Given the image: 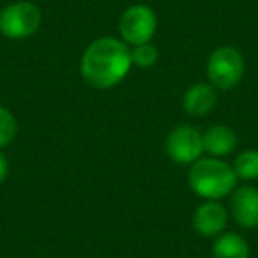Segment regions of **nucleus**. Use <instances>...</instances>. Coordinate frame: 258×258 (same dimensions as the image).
Instances as JSON below:
<instances>
[{"instance_id":"f257e3e1","label":"nucleus","mask_w":258,"mask_h":258,"mask_svg":"<svg viewBox=\"0 0 258 258\" xmlns=\"http://www.w3.org/2000/svg\"><path fill=\"white\" fill-rule=\"evenodd\" d=\"M131 66V50L124 41L99 37L85 50L80 71L87 85L104 90L118 85L127 76Z\"/></svg>"},{"instance_id":"f03ea898","label":"nucleus","mask_w":258,"mask_h":258,"mask_svg":"<svg viewBox=\"0 0 258 258\" xmlns=\"http://www.w3.org/2000/svg\"><path fill=\"white\" fill-rule=\"evenodd\" d=\"M189 186L198 197L205 200H219L237 187V175L233 166L218 158H200L187 173Z\"/></svg>"},{"instance_id":"7ed1b4c3","label":"nucleus","mask_w":258,"mask_h":258,"mask_svg":"<svg viewBox=\"0 0 258 258\" xmlns=\"http://www.w3.org/2000/svg\"><path fill=\"white\" fill-rule=\"evenodd\" d=\"M244 58L239 50L221 46L214 50L207 62V76L211 85L221 90H230L239 85L244 76Z\"/></svg>"},{"instance_id":"20e7f679","label":"nucleus","mask_w":258,"mask_h":258,"mask_svg":"<svg viewBox=\"0 0 258 258\" xmlns=\"http://www.w3.org/2000/svg\"><path fill=\"white\" fill-rule=\"evenodd\" d=\"M43 16L32 2H15L0 11V34L9 39H25L39 30Z\"/></svg>"},{"instance_id":"39448f33","label":"nucleus","mask_w":258,"mask_h":258,"mask_svg":"<svg viewBox=\"0 0 258 258\" xmlns=\"http://www.w3.org/2000/svg\"><path fill=\"white\" fill-rule=\"evenodd\" d=\"M158 29V18L152 8L145 4H135L127 8L120 16L118 30L125 44H145L151 43Z\"/></svg>"},{"instance_id":"423d86ee","label":"nucleus","mask_w":258,"mask_h":258,"mask_svg":"<svg viewBox=\"0 0 258 258\" xmlns=\"http://www.w3.org/2000/svg\"><path fill=\"white\" fill-rule=\"evenodd\" d=\"M166 152L179 165H193L204 152L200 131L193 125H179L166 138Z\"/></svg>"},{"instance_id":"0eeeda50","label":"nucleus","mask_w":258,"mask_h":258,"mask_svg":"<svg viewBox=\"0 0 258 258\" xmlns=\"http://www.w3.org/2000/svg\"><path fill=\"white\" fill-rule=\"evenodd\" d=\"M230 212L237 225L244 228H256L258 226V189L251 186H240L232 191Z\"/></svg>"},{"instance_id":"6e6552de","label":"nucleus","mask_w":258,"mask_h":258,"mask_svg":"<svg viewBox=\"0 0 258 258\" xmlns=\"http://www.w3.org/2000/svg\"><path fill=\"white\" fill-rule=\"evenodd\" d=\"M226 219H228L226 209L219 202L209 200L197 207L193 214V226L200 235L214 237L225 230Z\"/></svg>"},{"instance_id":"1a4fd4ad","label":"nucleus","mask_w":258,"mask_h":258,"mask_svg":"<svg viewBox=\"0 0 258 258\" xmlns=\"http://www.w3.org/2000/svg\"><path fill=\"white\" fill-rule=\"evenodd\" d=\"M218 94L211 83H195L184 94V110L191 117H205L216 106Z\"/></svg>"},{"instance_id":"9d476101","label":"nucleus","mask_w":258,"mask_h":258,"mask_svg":"<svg viewBox=\"0 0 258 258\" xmlns=\"http://www.w3.org/2000/svg\"><path fill=\"white\" fill-rule=\"evenodd\" d=\"M204 152L211 154L212 158L228 156L237 145V135L228 125H212L202 135Z\"/></svg>"},{"instance_id":"9b49d317","label":"nucleus","mask_w":258,"mask_h":258,"mask_svg":"<svg viewBox=\"0 0 258 258\" xmlns=\"http://www.w3.org/2000/svg\"><path fill=\"white\" fill-rule=\"evenodd\" d=\"M212 256L214 258H249V246L246 239L239 233H223L216 239L212 246Z\"/></svg>"},{"instance_id":"f8f14e48","label":"nucleus","mask_w":258,"mask_h":258,"mask_svg":"<svg viewBox=\"0 0 258 258\" xmlns=\"http://www.w3.org/2000/svg\"><path fill=\"white\" fill-rule=\"evenodd\" d=\"M237 179L253 180L258 179V151H244L235 158L233 163Z\"/></svg>"},{"instance_id":"ddd939ff","label":"nucleus","mask_w":258,"mask_h":258,"mask_svg":"<svg viewBox=\"0 0 258 258\" xmlns=\"http://www.w3.org/2000/svg\"><path fill=\"white\" fill-rule=\"evenodd\" d=\"M18 133V122L8 108L0 106V149L8 147Z\"/></svg>"},{"instance_id":"4468645a","label":"nucleus","mask_w":258,"mask_h":258,"mask_svg":"<svg viewBox=\"0 0 258 258\" xmlns=\"http://www.w3.org/2000/svg\"><path fill=\"white\" fill-rule=\"evenodd\" d=\"M158 48L152 46L151 43L137 44V46L131 48V62L138 68H152L158 62Z\"/></svg>"},{"instance_id":"2eb2a0df","label":"nucleus","mask_w":258,"mask_h":258,"mask_svg":"<svg viewBox=\"0 0 258 258\" xmlns=\"http://www.w3.org/2000/svg\"><path fill=\"white\" fill-rule=\"evenodd\" d=\"M8 173H9V163H8V159H6V156L0 152V184L6 180Z\"/></svg>"}]
</instances>
